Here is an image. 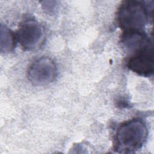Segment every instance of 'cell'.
I'll return each mask as SVG.
<instances>
[{"label":"cell","mask_w":154,"mask_h":154,"mask_svg":"<svg viewBox=\"0 0 154 154\" xmlns=\"http://www.w3.org/2000/svg\"><path fill=\"white\" fill-rule=\"evenodd\" d=\"M148 131L143 120L134 119L122 123L115 136V150L120 153H131L140 149L147 139Z\"/></svg>","instance_id":"6da1fadb"},{"label":"cell","mask_w":154,"mask_h":154,"mask_svg":"<svg viewBox=\"0 0 154 154\" xmlns=\"http://www.w3.org/2000/svg\"><path fill=\"white\" fill-rule=\"evenodd\" d=\"M149 16L148 8L143 2L128 0L120 4L117 20L124 32L142 31L148 22Z\"/></svg>","instance_id":"7a4b0ae2"},{"label":"cell","mask_w":154,"mask_h":154,"mask_svg":"<svg viewBox=\"0 0 154 154\" xmlns=\"http://www.w3.org/2000/svg\"><path fill=\"white\" fill-rule=\"evenodd\" d=\"M16 38L25 50L35 51L39 49L43 44L45 31L43 26L38 21L28 19L19 25Z\"/></svg>","instance_id":"3957f363"},{"label":"cell","mask_w":154,"mask_h":154,"mask_svg":"<svg viewBox=\"0 0 154 154\" xmlns=\"http://www.w3.org/2000/svg\"><path fill=\"white\" fill-rule=\"evenodd\" d=\"M57 75V66L51 58L42 57L34 61L28 70L29 80L34 85H43L54 81Z\"/></svg>","instance_id":"277c9868"},{"label":"cell","mask_w":154,"mask_h":154,"mask_svg":"<svg viewBox=\"0 0 154 154\" xmlns=\"http://www.w3.org/2000/svg\"><path fill=\"white\" fill-rule=\"evenodd\" d=\"M127 66L131 70L140 76L152 75L154 69L152 42L134 53L129 58Z\"/></svg>","instance_id":"5b68a950"},{"label":"cell","mask_w":154,"mask_h":154,"mask_svg":"<svg viewBox=\"0 0 154 154\" xmlns=\"http://www.w3.org/2000/svg\"><path fill=\"white\" fill-rule=\"evenodd\" d=\"M150 40L143 31L124 32L121 38L123 48L133 54L149 44Z\"/></svg>","instance_id":"8992f818"},{"label":"cell","mask_w":154,"mask_h":154,"mask_svg":"<svg viewBox=\"0 0 154 154\" xmlns=\"http://www.w3.org/2000/svg\"><path fill=\"white\" fill-rule=\"evenodd\" d=\"M16 36L6 26L1 25L0 48L2 53H8L12 51L15 46Z\"/></svg>","instance_id":"52a82bcc"}]
</instances>
